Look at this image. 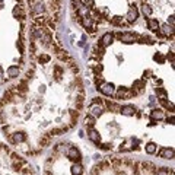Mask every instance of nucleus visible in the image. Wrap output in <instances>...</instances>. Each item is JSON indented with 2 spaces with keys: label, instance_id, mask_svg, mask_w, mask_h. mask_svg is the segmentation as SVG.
<instances>
[{
  "label": "nucleus",
  "instance_id": "dca6fc26",
  "mask_svg": "<svg viewBox=\"0 0 175 175\" xmlns=\"http://www.w3.org/2000/svg\"><path fill=\"white\" fill-rule=\"evenodd\" d=\"M13 16H15V18H19V19H23V18H25V12L22 10L21 6H16V7L13 9Z\"/></svg>",
  "mask_w": 175,
  "mask_h": 175
},
{
  "label": "nucleus",
  "instance_id": "c9c22d12",
  "mask_svg": "<svg viewBox=\"0 0 175 175\" xmlns=\"http://www.w3.org/2000/svg\"><path fill=\"white\" fill-rule=\"evenodd\" d=\"M166 121H168V123H169V124H172V121H174V117H169V118H168V120H166Z\"/></svg>",
  "mask_w": 175,
  "mask_h": 175
},
{
  "label": "nucleus",
  "instance_id": "c85d7f7f",
  "mask_svg": "<svg viewBox=\"0 0 175 175\" xmlns=\"http://www.w3.org/2000/svg\"><path fill=\"white\" fill-rule=\"evenodd\" d=\"M111 21H112V23H115V25H123V21H121L120 16H114Z\"/></svg>",
  "mask_w": 175,
  "mask_h": 175
},
{
  "label": "nucleus",
  "instance_id": "4be33fe9",
  "mask_svg": "<svg viewBox=\"0 0 175 175\" xmlns=\"http://www.w3.org/2000/svg\"><path fill=\"white\" fill-rule=\"evenodd\" d=\"M64 131H66V127H58V129H53L50 131V134L51 136H58V134H63Z\"/></svg>",
  "mask_w": 175,
  "mask_h": 175
},
{
  "label": "nucleus",
  "instance_id": "bb28decb",
  "mask_svg": "<svg viewBox=\"0 0 175 175\" xmlns=\"http://www.w3.org/2000/svg\"><path fill=\"white\" fill-rule=\"evenodd\" d=\"M172 172L169 171V168H161V169H158V172L156 175H171Z\"/></svg>",
  "mask_w": 175,
  "mask_h": 175
},
{
  "label": "nucleus",
  "instance_id": "e433bc0d",
  "mask_svg": "<svg viewBox=\"0 0 175 175\" xmlns=\"http://www.w3.org/2000/svg\"><path fill=\"white\" fill-rule=\"evenodd\" d=\"M169 23H171V25H174V16H171V18H169Z\"/></svg>",
  "mask_w": 175,
  "mask_h": 175
},
{
  "label": "nucleus",
  "instance_id": "393cba45",
  "mask_svg": "<svg viewBox=\"0 0 175 175\" xmlns=\"http://www.w3.org/2000/svg\"><path fill=\"white\" fill-rule=\"evenodd\" d=\"M133 88H136V89L142 90V89L144 88V82H143V80H136V82L133 83ZM136 89H133V90H136Z\"/></svg>",
  "mask_w": 175,
  "mask_h": 175
},
{
  "label": "nucleus",
  "instance_id": "412c9836",
  "mask_svg": "<svg viewBox=\"0 0 175 175\" xmlns=\"http://www.w3.org/2000/svg\"><path fill=\"white\" fill-rule=\"evenodd\" d=\"M61 75H63L61 67H60V66H54V76H55V79H57V80H60Z\"/></svg>",
  "mask_w": 175,
  "mask_h": 175
},
{
  "label": "nucleus",
  "instance_id": "9b49d317",
  "mask_svg": "<svg viewBox=\"0 0 175 175\" xmlns=\"http://www.w3.org/2000/svg\"><path fill=\"white\" fill-rule=\"evenodd\" d=\"M111 43H112V34H110V32L104 34L102 35V40H101V45L102 47H107V45H110Z\"/></svg>",
  "mask_w": 175,
  "mask_h": 175
},
{
  "label": "nucleus",
  "instance_id": "9d476101",
  "mask_svg": "<svg viewBox=\"0 0 175 175\" xmlns=\"http://www.w3.org/2000/svg\"><path fill=\"white\" fill-rule=\"evenodd\" d=\"M90 114L95 115V117L101 115V114H102V107H101L99 104H92V105H90Z\"/></svg>",
  "mask_w": 175,
  "mask_h": 175
},
{
  "label": "nucleus",
  "instance_id": "aec40b11",
  "mask_svg": "<svg viewBox=\"0 0 175 175\" xmlns=\"http://www.w3.org/2000/svg\"><path fill=\"white\" fill-rule=\"evenodd\" d=\"M146 152H147L149 155H153V153L156 152V144H155V143H147V144H146Z\"/></svg>",
  "mask_w": 175,
  "mask_h": 175
},
{
  "label": "nucleus",
  "instance_id": "a878e982",
  "mask_svg": "<svg viewBox=\"0 0 175 175\" xmlns=\"http://www.w3.org/2000/svg\"><path fill=\"white\" fill-rule=\"evenodd\" d=\"M142 10H143V13H144L146 16H150V15H152V9H150V6H149V4H143Z\"/></svg>",
  "mask_w": 175,
  "mask_h": 175
},
{
  "label": "nucleus",
  "instance_id": "7c9ffc66",
  "mask_svg": "<svg viewBox=\"0 0 175 175\" xmlns=\"http://www.w3.org/2000/svg\"><path fill=\"white\" fill-rule=\"evenodd\" d=\"M156 93H159L162 98H166V92H165L162 88H158V89H156Z\"/></svg>",
  "mask_w": 175,
  "mask_h": 175
},
{
  "label": "nucleus",
  "instance_id": "6ab92c4d",
  "mask_svg": "<svg viewBox=\"0 0 175 175\" xmlns=\"http://www.w3.org/2000/svg\"><path fill=\"white\" fill-rule=\"evenodd\" d=\"M72 172H73V175H82V172H83V166L78 162V164H75V165H73Z\"/></svg>",
  "mask_w": 175,
  "mask_h": 175
},
{
  "label": "nucleus",
  "instance_id": "b1692460",
  "mask_svg": "<svg viewBox=\"0 0 175 175\" xmlns=\"http://www.w3.org/2000/svg\"><path fill=\"white\" fill-rule=\"evenodd\" d=\"M162 31H164L165 35H172V26H169L168 23H165V25L162 26Z\"/></svg>",
  "mask_w": 175,
  "mask_h": 175
},
{
  "label": "nucleus",
  "instance_id": "5701e85b",
  "mask_svg": "<svg viewBox=\"0 0 175 175\" xmlns=\"http://www.w3.org/2000/svg\"><path fill=\"white\" fill-rule=\"evenodd\" d=\"M85 124L89 126V127H93V124H95L93 115H86V117H85Z\"/></svg>",
  "mask_w": 175,
  "mask_h": 175
},
{
  "label": "nucleus",
  "instance_id": "f704fd0d",
  "mask_svg": "<svg viewBox=\"0 0 175 175\" xmlns=\"http://www.w3.org/2000/svg\"><path fill=\"white\" fill-rule=\"evenodd\" d=\"M150 73H152L150 70H146V72H144V78H149V75H150Z\"/></svg>",
  "mask_w": 175,
  "mask_h": 175
},
{
  "label": "nucleus",
  "instance_id": "473e14b6",
  "mask_svg": "<svg viewBox=\"0 0 175 175\" xmlns=\"http://www.w3.org/2000/svg\"><path fill=\"white\" fill-rule=\"evenodd\" d=\"M93 70H95L96 73L102 72V64H96V66H93Z\"/></svg>",
  "mask_w": 175,
  "mask_h": 175
},
{
  "label": "nucleus",
  "instance_id": "20e7f679",
  "mask_svg": "<svg viewBox=\"0 0 175 175\" xmlns=\"http://www.w3.org/2000/svg\"><path fill=\"white\" fill-rule=\"evenodd\" d=\"M98 89H99L104 95H107V96H111V95L114 93V85H112V83H105V82H104V83L99 85Z\"/></svg>",
  "mask_w": 175,
  "mask_h": 175
},
{
  "label": "nucleus",
  "instance_id": "423d86ee",
  "mask_svg": "<svg viewBox=\"0 0 175 175\" xmlns=\"http://www.w3.org/2000/svg\"><path fill=\"white\" fill-rule=\"evenodd\" d=\"M137 16H139V10H137V7H136V6H131L130 9H129V12H127V15H126L127 21H129V22H136Z\"/></svg>",
  "mask_w": 175,
  "mask_h": 175
},
{
  "label": "nucleus",
  "instance_id": "6e6552de",
  "mask_svg": "<svg viewBox=\"0 0 175 175\" xmlns=\"http://www.w3.org/2000/svg\"><path fill=\"white\" fill-rule=\"evenodd\" d=\"M32 12H34L37 16H41L44 12H45V6H44L43 3H35V4L32 6Z\"/></svg>",
  "mask_w": 175,
  "mask_h": 175
},
{
  "label": "nucleus",
  "instance_id": "2f4dec72",
  "mask_svg": "<svg viewBox=\"0 0 175 175\" xmlns=\"http://www.w3.org/2000/svg\"><path fill=\"white\" fill-rule=\"evenodd\" d=\"M155 60H156V61H159V63H164V60H165V58H164V55H161V54L158 53V54L155 55Z\"/></svg>",
  "mask_w": 175,
  "mask_h": 175
},
{
  "label": "nucleus",
  "instance_id": "f257e3e1",
  "mask_svg": "<svg viewBox=\"0 0 175 175\" xmlns=\"http://www.w3.org/2000/svg\"><path fill=\"white\" fill-rule=\"evenodd\" d=\"M133 95H136V92L127 89V88H118V90H117V93H115L117 99H130Z\"/></svg>",
  "mask_w": 175,
  "mask_h": 175
},
{
  "label": "nucleus",
  "instance_id": "72a5a7b5",
  "mask_svg": "<svg viewBox=\"0 0 175 175\" xmlns=\"http://www.w3.org/2000/svg\"><path fill=\"white\" fill-rule=\"evenodd\" d=\"M168 58H171V61L174 63V54H172V53H169V54H168Z\"/></svg>",
  "mask_w": 175,
  "mask_h": 175
},
{
  "label": "nucleus",
  "instance_id": "f8f14e48",
  "mask_svg": "<svg viewBox=\"0 0 175 175\" xmlns=\"http://www.w3.org/2000/svg\"><path fill=\"white\" fill-rule=\"evenodd\" d=\"M105 104H107L108 110H111L112 112H120V110H121V107H120V105H118L117 102H112V101H107Z\"/></svg>",
  "mask_w": 175,
  "mask_h": 175
},
{
  "label": "nucleus",
  "instance_id": "4468645a",
  "mask_svg": "<svg viewBox=\"0 0 175 175\" xmlns=\"http://www.w3.org/2000/svg\"><path fill=\"white\" fill-rule=\"evenodd\" d=\"M51 134H44L41 136V139L38 140V143H40V146H48L50 143H51Z\"/></svg>",
  "mask_w": 175,
  "mask_h": 175
},
{
  "label": "nucleus",
  "instance_id": "2eb2a0df",
  "mask_svg": "<svg viewBox=\"0 0 175 175\" xmlns=\"http://www.w3.org/2000/svg\"><path fill=\"white\" fill-rule=\"evenodd\" d=\"M150 117H152V120H162L164 118V111L162 110H152Z\"/></svg>",
  "mask_w": 175,
  "mask_h": 175
},
{
  "label": "nucleus",
  "instance_id": "0eeeda50",
  "mask_svg": "<svg viewBox=\"0 0 175 175\" xmlns=\"http://www.w3.org/2000/svg\"><path fill=\"white\" fill-rule=\"evenodd\" d=\"M159 156L164 158V159H172V158H174V149L165 147V149H162V150L159 152Z\"/></svg>",
  "mask_w": 175,
  "mask_h": 175
},
{
  "label": "nucleus",
  "instance_id": "c756f323",
  "mask_svg": "<svg viewBox=\"0 0 175 175\" xmlns=\"http://www.w3.org/2000/svg\"><path fill=\"white\" fill-rule=\"evenodd\" d=\"M40 61H41V63H48V61H50V55L41 54V55H40Z\"/></svg>",
  "mask_w": 175,
  "mask_h": 175
},
{
  "label": "nucleus",
  "instance_id": "a211bd4d",
  "mask_svg": "<svg viewBox=\"0 0 175 175\" xmlns=\"http://www.w3.org/2000/svg\"><path fill=\"white\" fill-rule=\"evenodd\" d=\"M7 75H9L10 78H16V76L19 75V69H18V66H10V67L7 69Z\"/></svg>",
  "mask_w": 175,
  "mask_h": 175
},
{
  "label": "nucleus",
  "instance_id": "cd10ccee",
  "mask_svg": "<svg viewBox=\"0 0 175 175\" xmlns=\"http://www.w3.org/2000/svg\"><path fill=\"white\" fill-rule=\"evenodd\" d=\"M139 40H140L139 43H142V44H144V43H147V44H153V41H152V40L149 38V37H144V35H143V37H140Z\"/></svg>",
  "mask_w": 175,
  "mask_h": 175
},
{
  "label": "nucleus",
  "instance_id": "ddd939ff",
  "mask_svg": "<svg viewBox=\"0 0 175 175\" xmlns=\"http://www.w3.org/2000/svg\"><path fill=\"white\" fill-rule=\"evenodd\" d=\"M88 136H89V139L92 140V142H99V139H101V136H99V133L96 130H93V129H89V131H88Z\"/></svg>",
  "mask_w": 175,
  "mask_h": 175
},
{
  "label": "nucleus",
  "instance_id": "7ed1b4c3",
  "mask_svg": "<svg viewBox=\"0 0 175 175\" xmlns=\"http://www.w3.org/2000/svg\"><path fill=\"white\" fill-rule=\"evenodd\" d=\"M123 43H126V44H131V43H134L136 41V34H131V32H123V34H118L117 35Z\"/></svg>",
  "mask_w": 175,
  "mask_h": 175
},
{
  "label": "nucleus",
  "instance_id": "f03ea898",
  "mask_svg": "<svg viewBox=\"0 0 175 175\" xmlns=\"http://www.w3.org/2000/svg\"><path fill=\"white\" fill-rule=\"evenodd\" d=\"M9 140H10V143H22V142H25L26 140V134L23 133V131H16V133H12V134H9Z\"/></svg>",
  "mask_w": 175,
  "mask_h": 175
},
{
  "label": "nucleus",
  "instance_id": "f3484780",
  "mask_svg": "<svg viewBox=\"0 0 175 175\" xmlns=\"http://www.w3.org/2000/svg\"><path fill=\"white\" fill-rule=\"evenodd\" d=\"M147 26H149L150 31H158L159 29V22L156 19H149L147 21Z\"/></svg>",
  "mask_w": 175,
  "mask_h": 175
},
{
  "label": "nucleus",
  "instance_id": "39448f33",
  "mask_svg": "<svg viewBox=\"0 0 175 175\" xmlns=\"http://www.w3.org/2000/svg\"><path fill=\"white\" fill-rule=\"evenodd\" d=\"M67 156H69V159H72L73 162H80V152H79L76 147H70L69 152H67Z\"/></svg>",
  "mask_w": 175,
  "mask_h": 175
},
{
  "label": "nucleus",
  "instance_id": "1a4fd4ad",
  "mask_svg": "<svg viewBox=\"0 0 175 175\" xmlns=\"http://www.w3.org/2000/svg\"><path fill=\"white\" fill-rule=\"evenodd\" d=\"M120 112L124 114V115H134L136 114V108L133 105H126V107H121Z\"/></svg>",
  "mask_w": 175,
  "mask_h": 175
}]
</instances>
